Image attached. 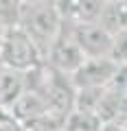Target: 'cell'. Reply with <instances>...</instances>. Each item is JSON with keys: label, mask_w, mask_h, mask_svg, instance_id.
Returning <instances> with one entry per match:
<instances>
[{"label": "cell", "mask_w": 127, "mask_h": 131, "mask_svg": "<svg viewBox=\"0 0 127 131\" xmlns=\"http://www.w3.org/2000/svg\"><path fill=\"white\" fill-rule=\"evenodd\" d=\"M20 28L35 42V46L42 50L44 59H46L51 46L64 31V20H61L59 11H57V5L22 2Z\"/></svg>", "instance_id": "6da1fadb"}, {"label": "cell", "mask_w": 127, "mask_h": 131, "mask_svg": "<svg viewBox=\"0 0 127 131\" xmlns=\"http://www.w3.org/2000/svg\"><path fill=\"white\" fill-rule=\"evenodd\" d=\"M0 55L11 70H18V72H31L44 63L42 50L35 46V42L20 26H15L7 35V39L0 46Z\"/></svg>", "instance_id": "7a4b0ae2"}, {"label": "cell", "mask_w": 127, "mask_h": 131, "mask_svg": "<svg viewBox=\"0 0 127 131\" xmlns=\"http://www.w3.org/2000/svg\"><path fill=\"white\" fill-rule=\"evenodd\" d=\"M44 61L51 66L53 70L61 72V74H68V77H72L81 68V63L85 61V55L79 48V44H77L70 26L64 24L61 35L55 39V44L51 46V50H48V55H46Z\"/></svg>", "instance_id": "3957f363"}, {"label": "cell", "mask_w": 127, "mask_h": 131, "mask_svg": "<svg viewBox=\"0 0 127 131\" xmlns=\"http://www.w3.org/2000/svg\"><path fill=\"white\" fill-rule=\"evenodd\" d=\"M68 26V24H66ZM79 48L83 50L85 59H99V57H110L112 52V39L114 35L103 26L101 22H90V24H77L70 26Z\"/></svg>", "instance_id": "277c9868"}, {"label": "cell", "mask_w": 127, "mask_h": 131, "mask_svg": "<svg viewBox=\"0 0 127 131\" xmlns=\"http://www.w3.org/2000/svg\"><path fill=\"white\" fill-rule=\"evenodd\" d=\"M118 72V63L112 57H99V59H85L81 68L70 77L77 90L88 88H108Z\"/></svg>", "instance_id": "5b68a950"}, {"label": "cell", "mask_w": 127, "mask_h": 131, "mask_svg": "<svg viewBox=\"0 0 127 131\" xmlns=\"http://www.w3.org/2000/svg\"><path fill=\"white\" fill-rule=\"evenodd\" d=\"M103 7L105 0H57V11L68 26L99 22Z\"/></svg>", "instance_id": "8992f818"}, {"label": "cell", "mask_w": 127, "mask_h": 131, "mask_svg": "<svg viewBox=\"0 0 127 131\" xmlns=\"http://www.w3.org/2000/svg\"><path fill=\"white\" fill-rule=\"evenodd\" d=\"M101 24L108 28L110 33H121L127 28V2L121 0H105L103 13H101Z\"/></svg>", "instance_id": "52a82bcc"}, {"label": "cell", "mask_w": 127, "mask_h": 131, "mask_svg": "<svg viewBox=\"0 0 127 131\" xmlns=\"http://www.w3.org/2000/svg\"><path fill=\"white\" fill-rule=\"evenodd\" d=\"M103 118L94 112H85V109H75L70 116L66 118V131H103Z\"/></svg>", "instance_id": "ba28073f"}, {"label": "cell", "mask_w": 127, "mask_h": 131, "mask_svg": "<svg viewBox=\"0 0 127 131\" xmlns=\"http://www.w3.org/2000/svg\"><path fill=\"white\" fill-rule=\"evenodd\" d=\"M110 57H112L118 66H127V28L121 31V33H114Z\"/></svg>", "instance_id": "9c48e42d"}, {"label": "cell", "mask_w": 127, "mask_h": 131, "mask_svg": "<svg viewBox=\"0 0 127 131\" xmlns=\"http://www.w3.org/2000/svg\"><path fill=\"white\" fill-rule=\"evenodd\" d=\"M7 70H9V66L5 63V59H2V55H0V81H2V77L7 74Z\"/></svg>", "instance_id": "30bf717a"}, {"label": "cell", "mask_w": 127, "mask_h": 131, "mask_svg": "<svg viewBox=\"0 0 127 131\" xmlns=\"http://www.w3.org/2000/svg\"><path fill=\"white\" fill-rule=\"evenodd\" d=\"M24 2H40V5H57V0H24Z\"/></svg>", "instance_id": "8fae6325"}, {"label": "cell", "mask_w": 127, "mask_h": 131, "mask_svg": "<svg viewBox=\"0 0 127 131\" xmlns=\"http://www.w3.org/2000/svg\"><path fill=\"white\" fill-rule=\"evenodd\" d=\"M40 131H66V127H46V129H40Z\"/></svg>", "instance_id": "7c38bea8"}, {"label": "cell", "mask_w": 127, "mask_h": 131, "mask_svg": "<svg viewBox=\"0 0 127 131\" xmlns=\"http://www.w3.org/2000/svg\"><path fill=\"white\" fill-rule=\"evenodd\" d=\"M121 2H127V0H121Z\"/></svg>", "instance_id": "4fadbf2b"}]
</instances>
